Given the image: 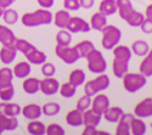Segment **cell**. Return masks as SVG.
<instances>
[{
    "mask_svg": "<svg viewBox=\"0 0 152 135\" xmlns=\"http://www.w3.org/2000/svg\"><path fill=\"white\" fill-rule=\"evenodd\" d=\"M14 1H15V0H0V6L5 10V9L10 7L12 4H14Z\"/></svg>",
    "mask_w": 152,
    "mask_h": 135,
    "instance_id": "51",
    "label": "cell"
},
{
    "mask_svg": "<svg viewBox=\"0 0 152 135\" xmlns=\"http://www.w3.org/2000/svg\"><path fill=\"white\" fill-rule=\"evenodd\" d=\"M12 79H14V72H12L11 68L9 67L0 68V88L5 87L7 84H11Z\"/></svg>",
    "mask_w": 152,
    "mask_h": 135,
    "instance_id": "40",
    "label": "cell"
},
{
    "mask_svg": "<svg viewBox=\"0 0 152 135\" xmlns=\"http://www.w3.org/2000/svg\"><path fill=\"white\" fill-rule=\"evenodd\" d=\"M96 127H91V126H85V129L83 130V135H95L96 134Z\"/></svg>",
    "mask_w": 152,
    "mask_h": 135,
    "instance_id": "50",
    "label": "cell"
},
{
    "mask_svg": "<svg viewBox=\"0 0 152 135\" xmlns=\"http://www.w3.org/2000/svg\"><path fill=\"white\" fill-rule=\"evenodd\" d=\"M112 72H113V74H115V77L122 79V77L125 74V73L129 72V61L113 58V62H112Z\"/></svg>",
    "mask_w": 152,
    "mask_h": 135,
    "instance_id": "15",
    "label": "cell"
},
{
    "mask_svg": "<svg viewBox=\"0 0 152 135\" xmlns=\"http://www.w3.org/2000/svg\"><path fill=\"white\" fill-rule=\"evenodd\" d=\"M99 11L105 16H111L117 14V3L116 0H101L99 5Z\"/></svg>",
    "mask_w": 152,
    "mask_h": 135,
    "instance_id": "26",
    "label": "cell"
},
{
    "mask_svg": "<svg viewBox=\"0 0 152 135\" xmlns=\"http://www.w3.org/2000/svg\"><path fill=\"white\" fill-rule=\"evenodd\" d=\"M147 55H148V56L152 58V49H150V50H148V54H147Z\"/></svg>",
    "mask_w": 152,
    "mask_h": 135,
    "instance_id": "54",
    "label": "cell"
},
{
    "mask_svg": "<svg viewBox=\"0 0 152 135\" xmlns=\"http://www.w3.org/2000/svg\"><path fill=\"white\" fill-rule=\"evenodd\" d=\"M110 97L106 94H96L95 96H93L91 100V109H94L95 112L102 115L106 109L110 107Z\"/></svg>",
    "mask_w": 152,
    "mask_h": 135,
    "instance_id": "10",
    "label": "cell"
},
{
    "mask_svg": "<svg viewBox=\"0 0 152 135\" xmlns=\"http://www.w3.org/2000/svg\"><path fill=\"white\" fill-rule=\"evenodd\" d=\"M139 28H140L141 32L145 33V34H152V20L145 17V20L142 21L141 26L139 27Z\"/></svg>",
    "mask_w": 152,
    "mask_h": 135,
    "instance_id": "47",
    "label": "cell"
},
{
    "mask_svg": "<svg viewBox=\"0 0 152 135\" xmlns=\"http://www.w3.org/2000/svg\"><path fill=\"white\" fill-rule=\"evenodd\" d=\"M85 60H86L88 69H89L91 73H94V74H100V73L106 72L107 61L101 51L94 49V50H91L89 54H88Z\"/></svg>",
    "mask_w": 152,
    "mask_h": 135,
    "instance_id": "3",
    "label": "cell"
},
{
    "mask_svg": "<svg viewBox=\"0 0 152 135\" xmlns=\"http://www.w3.org/2000/svg\"><path fill=\"white\" fill-rule=\"evenodd\" d=\"M45 134H48V135H65L66 131L62 126H60L57 123H51L46 127Z\"/></svg>",
    "mask_w": 152,
    "mask_h": 135,
    "instance_id": "44",
    "label": "cell"
},
{
    "mask_svg": "<svg viewBox=\"0 0 152 135\" xmlns=\"http://www.w3.org/2000/svg\"><path fill=\"white\" fill-rule=\"evenodd\" d=\"M69 18H71L69 11H67L66 9L65 10H58L56 12V15L53 17V23L57 28L63 29V28L67 27V24L69 22Z\"/></svg>",
    "mask_w": 152,
    "mask_h": 135,
    "instance_id": "21",
    "label": "cell"
},
{
    "mask_svg": "<svg viewBox=\"0 0 152 135\" xmlns=\"http://www.w3.org/2000/svg\"><path fill=\"white\" fill-rule=\"evenodd\" d=\"M27 131L31 135H44L46 131V127L44 126L43 122L40 120H31L27 126Z\"/></svg>",
    "mask_w": 152,
    "mask_h": 135,
    "instance_id": "33",
    "label": "cell"
},
{
    "mask_svg": "<svg viewBox=\"0 0 152 135\" xmlns=\"http://www.w3.org/2000/svg\"><path fill=\"white\" fill-rule=\"evenodd\" d=\"M90 27L91 29H95V31H99L101 32V29H102L106 24H107V16H105L104 14H101V12H95V14L91 16L90 18Z\"/></svg>",
    "mask_w": 152,
    "mask_h": 135,
    "instance_id": "27",
    "label": "cell"
},
{
    "mask_svg": "<svg viewBox=\"0 0 152 135\" xmlns=\"http://www.w3.org/2000/svg\"><path fill=\"white\" fill-rule=\"evenodd\" d=\"M110 84H111L110 77L106 74V73H100V74L95 79H91V80L85 83L84 94H86V95H89V96L93 97L96 94L106 90L110 87Z\"/></svg>",
    "mask_w": 152,
    "mask_h": 135,
    "instance_id": "5",
    "label": "cell"
},
{
    "mask_svg": "<svg viewBox=\"0 0 152 135\" xmlns=\"http://www.w3.org/2000/svg\"><path fill=\"white\" fill-rule=\"evenodd\" d=\"M63 7L67 11H78L80 9L79 0H63Z\"/></svg>",
    "mask_w": 152,
    "mask_h": 135,
    "instance_id": "46",
    "label": "cell"
},
{
    "mask_svg": "<svg viewBox=\"0 0 152 135\" xmlns=\"http://www.w3.org/2000/svg\"><path fill=\"white\" fill-rule=\"evenodd\" d=\"M58 89H60V82L54 77H44V79L40 80V91L46 96L57 94Z\"/></svg>",
    "mask_w": 152,
    "mask_h": 135,
    "instance_id": "8",
    "label": "cell"
},
{
    "mask_svg": "<svg viewBox=\"0 0 152 135\" xmlns=\"http://www.w3.org/2000/svg\"><path fill=\"white\" fill-rule=\"evenodd\" d=\"M16 36L10 28H7L4 24H0V43L4 46H12L15 44Z\"/></svg>",
    "mask_w": 152,
    "mask_h": 135,
    "instance_id": "22",
    "label": "cell"
},
{
    "mask_svg": "<svg viewBox=\"0 0 152 135\" xmlns=\"http://www.w3.org/2000/svg\"><path fill=\"white\" fill-rule=\"evenodd\" d=\"M133 118H134V115L123 112L119 120L117 122L116 135H130V122Z\"/></svg>",
    "mask_w": 152,
    "mask_h": 135,
    "instance_id": "11",
    "label": "cell"
},
{
    "mask_svg": "<svg viewBox=\"0 0 152 135\" xmlns=\"http://www.w3.org/2000/svg\"><path fill=\"white\" fill-rule=\"evenodd\" d=\"M24 57L27 58V61L31 65H43L44 62H46V55L43 51L38 50L37 47H34L33 50L31 53H28Z\"/></svg>",
    "mask_w": 152,
    "mask_h": 135,
    "instance_id": "28",
    "label": "cell"
},
{
    "mask_svg": "<svg viewBox=\"0 0 152 135\" xmlns=\"http://www.w3.org/2000/svg\"><path fill=\"white\" fill-rule=\"evenodd\" d=\"M14 96H15V88H14V84L12 83L0 88V99L3 101L7 102L14 99Z\"/></svg>",
    "mask_w": 152,
    "mask_h": 135,
    "instance_id": "41",
    "label": "cell"
},
{
    "mask_svg": "<svg viewBox=\"0 0 152 135\" xmlns=\"http://www.w3.org/2000/svg\"><path fill=\"white\" fill-rule=\"evenodd\" d=\"M21 115L28 119V120H34V119H39L43 115L42 112V106L37 105V104H28L21 109Z\"/></svg>",
    "mask_w": 152,
    "mask_h": 135,
    "instance_id": "12",
    "label": "cell"
},
{
    "mask_svg": "<svg viewBox=\"0 0 152 135\" xmlns=\"http://www.w3.org/2000/svg\"><path fill=\"white\" fill-rule=\"evenodd\" d=\"M134 115L139 118L152 117V97H146L140 102H137L134 107Z\"/></svg>",
    "mask_w": 152,
    "mask_h": 135,
    "instance_id": "9",
    "label": "cell"
},
{
    "mask_svg": "<svg viewBox=\"0 0 152 135\" xmlns=\"http://www.w3.org/2000/svg\"><path fill=\"white\" fill-rule=\"evenodd\" d=\"M56 73V67L50 63V62H44L42 65V74L44 77H54Z\"/></svg>",
    "mask_w": 152,
    "mask_h": 135,
    "instance_id": "45",
    "label": "cell"
},
{
    "mask_svg": "<svg viewBox=\"0 0 152 135\" xmlns=\"http://www.w3.org/2000/svg\"><path fill=\"white\" fill-rule=\"evenodd\" d=\"M37 3L39 4L42 9H51L54 6L55 0H37Z\"/></svg>",
    "mask_w": 152,
    "mask_h": 135,
    "instance_id": "48",
    "label": "cell"
},
{
    "mask_svg": "<svg viewBox=\"0 0 152 135\" xmlns=\"http://www.w3.org/2000/svg\"><path fill=\"white\" fill-rule=\"evenodd\" d=\"M14 46H15V49L17 51H20L22 55H24L26 56L28 53H31L33 49L35 47L32 43H29L28 40H26V39H17L16 38V40H15V44H14Z\"/></svg>",
    "mask_w": 152,
    "mask_h": 135,
    "instance_id": "36",
    "label": "cell"
},
{
    "mask_svg": "<svg viewBox=\"0 0 152 135\" xmlns=\"http://www.w3.org/2000/svg\"><path fill=\"white\" fill-rule=\"evenodd\" d=\"M91 100H93V97H91V96H89V95L84 94L82 97H79V100L77 101V105H75V108L79 109L80 112L86 111V109H89V108L91 107Z\"/></svg>",
    "mask_w": 152,
    "mask_h": 135,
    "instance_id": "43",
    "label": "cell"
},
{
    "mask_svg": "<svg viewBox=\"0 0 152 135\" xmlns=\"http://www.w3.org/2000/svg\"><path fill=\"white\" fill-rule=\"evenodd\" d=\"M58 93L62 97H65V99H72V97L75 95V93H77V87H74V85L69 82L63 83V84H60Z\"/></svg>",
    "mask_w": 152,
    "mask_h": 135,
    "instance_id": "34",
    "label": "cell"
},
{
    "mask_svg": "<svg viewBox=\"0 0 152 135\" xmlns=\"http://www.w3.org/2000/svg\"><path fill=\"white\" fill-rule=\"evenodd\" d=\"M55 54L58 58H61L66 65H73L75 62H78L80 60V56L77 51L75 46H61L56 45L55 47Z\"/></svg>",
    "mask_w": 152,
    "mask_h": 135,
    "instance_id": "6",
    "label": "cell"
},
{
    "mask_svg": "<svg viewBox=\"0 0 152 135\" xmlns=\"http://www.w3.org/2000/svg\"><path fill=\"white\" fill-rule=\"evenodd\" d=\"M79 4H80V7L85 10H90L95 5V0H79Z\"/></svg>",
    "mask_w": 152,
    "mask_h": 135,
    "instance_id": "49",
    "label": "cell"
},
{
    "mask_svg": "<svg viewBox=\"0 0 152 135\" xmlns=\"http://www.w3.org/2000/svg\"><path fill=\"white\" fill-rule=\"evenodd\" d=\"M122 80H123L124 89L130 94H134V93L139 91L140 89H142L147 83V78L144 74H141L140 72L139 73L126 72L125 74L122 77Z\"/></svg>",
    "mask_w": 152,
    "mask_h": 135,
    "instance_id": "4",
    "label": "cell"
},
{
    "mask_svg": "<svg viewBox=\"0 0 152 135\" xmlns=\"http://www.w3.org/2000/svg\"><path fill=\"white\" fill-rule=\"evenodd\" d=\"M113 50V58H118V60H124V61H130L133 53L132 49L126 45H116L112 49Z\"/></svg>",
    "mask_w": 152,
    "mask_h": 135,
    "instance_id": "25",
    "label": "cell"
},
{
    "mask_svg": "<svg viewBox=\"0 0 152 135\" xmlns=\"http://www.w3.org/2000/svg\"><path fill=\"white\" fill-rule=\"evenodd\" d=\"M53 17L54 15L50 12L49 9H38L33 12H26L21 17V22L24 27L34 28L53 23Z\"/></svg>",
    "mask_w": 152,
    "mask_h": 135,
    "instance_id": "1",
    "label": "cell"
},
{
    "mask_svg": "<svg viewBox=\"0 0 152 135\" xmlns=\"http://www.w3.org/2000/svg\"><path fill=\"white\" fill-rule=\"evenodd\" d=\"M18 128V120L16 117L0 116V134L5 131H12Z\"/></svg>",
    "mask_w": 152,
    "mask_h": 135,
    "instance_id": "20",
    "label": "cell"
},
{
    "mask_svg": "<svg viewBox=\"0 0 152 135\" xmlns=\"http://www.w3.org/2000/svg\"><path fill=\"white\" fill-rule=\"evenodd\" d=\"M3 20L6 24H9V26H12V24H15L17 21H18V14L17 11L14 10V9H5L4 10V14H3Z\"/></svg>",
    "mask_w": 152,
    "mask_h": 135,
    "instance_id": "42",
    "label": "cell"
},
{
    "mask_svg": "<svg viewBox=\"0 0 152 135\" xmlns=\"http://www.w3.org/2000/svg\"><path fill=\"white\" fill-rule=\"evenodd\" d=\"M122 115H123L122 107H119V106H110L102 113V118H105V120L108 122V123H117Z\"/></svg>",
    "mask_w": 152,
    "mask_h": 135,
    "instance_id": "19",
    "label": "cell"
},
{
    "mask_svg": "<svg viewBox=\"0 0 152 135\" xmlns=\"http://www.w3.org/2000/svg\"><path fill=\"white\" fill-rule=\"evenodd\" d=\"M66 29L69 31L71 33H89L91 31V27L89 22H86L84 18L79 16H74V17L71 16Z\"/></svg>",
    "mask_w": 152,
    "mask_h": 135,
    "instance_id": "7",
    "label": "cell"
},
{
    "mask_svg": "<svg viewBox=\"0 0 152 135\" xmlns=\"http://www.w3.org/2000/svg\"><path fill=\"white\" fill-rule=\"evenodd\" d=\"M102 33V38H101V45L105 50H112L116 45L119 44L122 39V31L113 26V24H106V26L101 29Z\"/></svg>",
    "mask_w": 152,
    "mask_h": 135,
    "instance_id": "2",
    "label": "cell"
},
{
    "mask_svg": "<svg viewBox=\"0 0 152 135\" xmlns=\"http://www.w3.org/2000/svg\"><path fill=\"white\" fill-rule=\"evenodd\" d=\"M139 71L146 78L152 77V58L148 55L144 56V60L140 62V66H139Z\"/></svg>",
    "mask_w": 152,
    "mask_h": 135,
    "instance_id": "39",
    "label": "cell"
},
{
    "mask_svg": "<svg viewBox=\"0 0 152 135\" xmlns=\"http://www.w3.org/2000/svg\"><path fill=\"white\" fill-rule=\"evenodd\" d=\"M151 1H152V0H151Z\"/></svg>",
    "mask_w": 152,
    "mask_h": 135,
    "instance_id": "55",
    "label": "cell"
},
{
    "mask_svg": "<svg viewBox=\"0 0 152 135\" xmlns=\"http://www.w3.org/2000/svg\"><path fill=\"white\" fill-rule=\"evenodd\" d=\"M66 123L69 127L77 128L83 126V112H80L79 109H72L66 115Z\"/></svg>",
    "mask_w": 152,
    "mask_h": 135,
    "instance_id": "23",
    "label": "cell"
},
{
    "mask_svg": "<svg viewBox=\"0 0 152 135\" xmlns=\"http://www.w3.org/2000/svg\"><path fill=\"white\" fill-rule=\"evenodd\" d=\"M75 49H77L80 58H85L88 56V54H89L91 50H94L95 46H94L93 42H90V40H82L80 43H78L75 45Z\"/></svg>",
    "mask_w": 152,
    "mask_h": 135,
    "instance_id": "37",
    "label": "cell"
},
{
    "mask_svg": "<svg viewBox=\"0 0 152 135\" xmlns=\"http://www.w3.org/2000/svg\"><path fill=\"white\" fill-rule=\"evenodd\" d=\"M132 53L139 57H144L148 54V50H150V46L148 44L145 42V40H141V39H139L136 42H134L132 44Z\"/></svg>",
    "mask_w": 152,
    "mask_h": 135,
    "instance_id": "30",
    "label": "cell"
},
{
    "mask_svg": "<svg viewBox=\"0 0 152 135\" xmlns=\"http://www.w3.org/2000/svg\"><path fill=\"white\" fill-rule=\"evenodd\" d=\"M145 20V15L140 11H136V10H133L129 16L125 18V22L129 24L130 27H134V28H139L141 26L142 21Z\"/></svg>",
    "mask_w": 152,
    "mask_h": 135,
    "instance_id": "32",
    "label": "cell"
},
{
    "mask_svg": "<svg viewBox=\"0 0 152 135\" xmlns=\"http://www.w3.org/2000/svg\"><path fill=\"white\" fill-rule=\"evenodd\" d=\"M101 119H102V115L95 112L91 108L83 112V126L97 127L101 123Z\"/></svg>",
    "mask_w": 152,
    "mask_h": 135,
    "instance_id": "14",
    "label": "cell"
},
{
    "mask_svg": "<svg viewBox=\"0 0 152 135\" xmlns=\"http://www.w3.org/2000/svg\"><path fill=\"white\" fill-rule=\"evenodd\" d=\"M147 127L146 123L142 120V118L134 117L130 122V134L132 135H144L146 134Z\"/></svg>",
    "mask_w": 152,
    "mask_h": 135,
    "instance_id": "29",
    "label": "cell"
},
{
    "mask_svg": "<svg viewBox=\"0 0 152 135\" xmlns=\"http://www.w3.org/2000/svg\"><path fill=\"white\" fill-rule=\"evenodd\" d=\"M60 111H61V106L57 102H46L42 107V112L46 117H54V116L58 115Z\"/></svg>",
    "mask_w": 152,
    "mask_h": 135,
    "instance_id": "38",
    "label": "cell"
},
{
    "mask_svg": "<svg viewBox=\"0 0 152 135\" xmlns=\"http://www.w3.org/2000/svg\"><path fill=\"white\" fill-rule=\"evenodd\" d=\"M22 107L18 104H14L10 101H3L0 104V116L6 117H17L21 115Z\"/></svg>",
    "mask_w": 152,
    "mask_h": 135,
    "instance_id": "13",
    "label": "cell"
},
{
    "mask_svg": "<svg viewBox=\"0 0 152 135\" xmlns=\"http://www.w3.org/2000/svg\"><path fill=\"white\" fill-rule=\"evenodd\" d=\"M22 88L26 94L34 95L38 91H40V80L38 78L27 77V78H24V80L22 83Z\"/></svg>",
    "mask_w": 152,
    "mask_h": 135,
    "instance_id": "16",
    "label": "cell"
},
{
    "mask_svg": "<svg viewBox=\"0 0 152 135\" xmlns=\"http://www.w3.org/2000/svg\"><path fill=\"white\" fill-rule=\"evenodd\" d=\"M3 14H4V9H3L1 6H0V18L3 17Z\"/></svg>",
    "mask_w": 152,
    "mask_h": 135,
    "instance_id": "53",
    "label": "cell"
},
{
    "mask_svg": "<svg viewBox=\"0 0 152 135\" xmlns=\"http://www.w3.org/2000/svg\"><path fill=\"white\" fill-rule=\"evenodd\" d=\"M116 3H117V14L123 21H125V18L134 10L132 0H116Z\"/></svg>",
    "mask_w": 152,
    "mask_h": 135,
    "instance_id": "24",
    "label": "cell"
},
{
    "mask_svg": "<svg viewBox=\"0 0 152 135\" xmlns=\"http://www.w3.org/2000/svg\"><path fill=\"white\" fill-rule=\"evenodd\" d=\"M85 79H86V76H85V72L80 68H77V69H73L71 73H69V77H68V82L72 83L74 87H80L85 83Z\"/></svg>",
    "mask_w": 152,
    "mask_h": 135,
    "instance_id": "31",
    "label": "cell"
},
{
    "mask_svg": "<svg viewBox=\"0 0 152 135\" xmlns=\"http://www.w3.org/2000/svg\"><path fill=\"white\" fill-rule=\"evenodd\" d=\"M12 72H14V77H16L18 79L27 78L31 74V72H32L31 63L28 62V61H21V62L15 65Z\"/></svg>",
    "mask_w": 152,
    "mask_h": 135,
    "instance_id": "17",
    "label": "cell"
},
{
    "mask_svg": "<svg viewBox=\"0 0 152 135\" xmlns=\"http://www.w3.org/2000/svg\"><path fill=\"white\" fill-rule=\"evenodd\" d=\"M16 55H17V50L15 49V46H4L1 47L0 50V61L4 63V65H10L15 61L16 58Z\"/></svg>",
    "mask_w": 152,
    "mask_h": 135,
    "instance_id": "18",
    "label": "cell"
},
{
    "mask_svg": "<svg viewBox=\"0 0 152 135\" xmlns=\"http://www.w3.org/2000/svg\"><path fill=\"white\" fill-rule=\"evenodd\" d=\"M145 17L152 20V3L150 5H147V7L145 10Z\"/></svg>",
    "mask_w": 152,
    "mask_h": 135,
    "instance_id": "52",
    "label": "cell"
},
{
    "mask_svg": "<svg viewBox=\"0 0 152 135\" xmlns=\"http://www.w3.org/2000/svg\"><path fill=\"white\" fill-rule=\"evenodd\" d=\"M56 45H61V46H67L71 45L72 43V33L69 31H67L66 28L60 29V32H57L56 34Z\"/></svg>",
    "mask_w": 152,
    "mask_h": 135,
    "instance_id": "35",
    "label": "cell"
}]
</instances>
